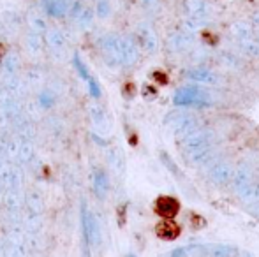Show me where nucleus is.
I'll return each mask as SVG.
<instances>
[{"mask_svg": "<svg viewBox=\"0 0 259 257\" xmlns=\"http://www.w3.org/2000/svg\"><path fill=\"white\" fill-rule=\"evenodd\" d=\"M182 148H184V153L189 161L199 162L205 159L208 150L211 148V132L210 130L196 129L192 132L184 134V139H182Z\"/></svg>", "mask_w": 259, "mask_h": 257, "instance_id": "obj_1", "label": "nucleus"}, {"mask_svg": "<svg viewBox=\"0 0 259 257\" xmlns=\"http://www.w3.org/2000/svg\"><path fill=\"white\" fill-rule=\"evenodd\" d=\"M173 102L177 106H192V108H203L210 106V93L199 86H182L175 93Z\"/></svg>", "mask_w": 259, "mask_h": 257, "instance_id": "obj_2", "label": "nucleus"}, {"mask_svg": "<svg viewBox=\"0 0 259 257\" xmlns=\"http://www.w3.org/2000/svg\"><path fill=\"white\" fill-rule=\"evenodd\" d=\"M81 226H83V240H85V257H90V245L99 243L101 234L96 219L89 213L85 202L81 206Z\"/></svg>", "mask_w": 259, "mask_h": 257, "instance_id": "obj_3", "label": "nucleus"}, {"mask_svg": "<svg viewBox=\"0 0 259 257\" xmlns=\"http://www.w3.org/2000/svg\"><path fill=\"white\" fill-rule=\"evenodd\" d=\"M154 212L164 220H173L180 212V201L173 195H159L154 202Z\"/></svg>", "mask_w": 259, "mask_h": 257, "instance_id": "obj_4", "label": "nucleus"}, {"mask_svg": "<svg viewBox=\"0 0 259 257\" xmlns=\"http://www.w3.org/2000/svg\"><path fill=\"white\" fill-rule=\"evenodd\" d=\"M167 124L173 127V130L177 134H187L198 129V118L189 113H178V115H175V117H171L169 120H167Z\"/></svg>", "mask_w": 259, "mask_h": 257, "instance_id": "obj_5", "label": "nucleus"}, {"mask_svg": "<svg viewBox=\"0 0 259 257\" xmlns=\"http://www.w3.org/2000/svg\"><path fill=\"white\" fill-rule=\"evenodd\" d=\"M192 42H194V34H191V32H187V30L173 32V34L167 37V46H169V49L175 53L187 52L192 46Z\"/></svg>", "mask_w": 259, "mask_h": 257, "instance_id": "obj_6", "label": "nucleus"}, {"mask_svg": "<svg viewBox=\"0 0 259 257\" xmlns=\"http://www.w3.org/2000/svg\"><path fill=\"white\" fill-rule=\"evenodd\" d=\"M185 76H187L191 81L201 83V85H217V83L221 81V76L208 67H192L185 72Z\"/></svg>", "mask_w": 259, "mask_h": 257, "instance_id": "obj_7", "label": "nucleus"}, {"mask_svg": "<svg viewBox=\"0 0 259 257\" xmlns=\"http://www.w3.org/2000/svg\"><path fill=\"white\" fill-rule=\"evenodd\" d=\"M185 11H187L189 18L206 23L208 18L211 16V7L208 6L206 0H185Z\"/></svg>", "mask_w": 259, "mask_h": 257, "instance_id": "obj_8", "label": "nucleus"}, {"mask_svg": "<svg viewBox=\"0 0 259 257\" xmlns=\"http://www.w3.org/2000/svg\"><path fill=\"white\" fill-rule=\"evenodd\" d=\"M136 35H138V41H140V44L143 46L148 53L155 52L157 46H159V41H157V35H155L154 28H152L150 25H148V23L138 25Z\"/></svg>", "mask_w": 259, "mask_h": 257, "instance_id": "obj_9", "label": "nucleus"}, {"mask_svg": "<svg viewBox=\"0 0 259 257\" xmlns=\"http://www.w3.org/2000/svg\"><path fill=\"white\" fill-rule=\"evenodd\" d=\"M180 233H182V227L178 226L177 222H173V220L162 219L155 226L157 238H160V240H164V241H175L178 236H180Z\"/></svg>", "mask_w": 259, "mask_h": 257, "instance_id": "obj_10", "label": "nucleus"}, {"mask_svg": "<svg viewBox=\"0 0 259 257\" xmlns=\"http://www.w3.org/2000/svg\"><path fill=\"white\" fill-rule=\"evenodd\" d=\"M231 35L240 44V42L254 39V28H252V25L247 23V21H235V23L231 25Z\"/></svg>", "mask_w": 259, "mask_h": 257, "instance_id": "obj_11", "label": "nucleus"}, {"mask_svg": "<svg viewBox=\"0 0 259 257\" xmlns=\"http://www.w3.org/2000/svg\"><path fill=\"white\" fill-rule=\"evenodd\" d=\"M45 13L53 18H64L69 11V0H42Z\"/></svg>", "mask_w": 259, "mask_h": 257, "instance_id": "obj_12", "label": "nucleus"}, {"mask_svg": "<svg viewBox=\"0 0 259 257\" xmlns=\"http://www.w3.org/2000/svg\"><path fill=\"white\" fill-rule=\"evenodd\" d=\"M94 189H96V194L99 195L101 199L108 194L109 189V182H108V175L101 169H97L96 175H94Z\"/></svg>", "mask_w": 259, "mask_h": 257, "instance_id": "obj_13", "label": "nucleus"}, {"mask_svg": "<svg viewBox=\"0 0 259 257\" xmlns=\"http://www.w3.org/2000/svg\"><path fill=\"white\" fill-rule=\"evenodd\" d=\"M210 175L217 183H226L233 173H231V168H229L228 164H217V166H213V168H211Z\"/></svg>", "mask_w": 259, "mask_h": 257, "instance_id": "obj_14", "label": "nucleus"}, {"mask_svg": "<svg viewBox=\"0 0 259 257\" xmlns=\"http://www.w3.org/2000/svg\"><path fill=\"white\" fill-rule=\"evenodd\" d=\"M96 13H97V16H99L101 20L108 18L109 14H111V4H109V0H97Z\"/></svg>", "mask_w": 259, "mask_h": 257, "instance_id": "obj_15", "label": "nucleus"}, {"mask_svg": "<svg viewBox=\"0 0 259 257\" xmlns=\"http://www.w3.org/2000/svg\"><path fill=\"white\" fill-rule=\"evenodd\" d=\"M48 42L53 46V48H62L64 46V34L60 30H50L48 34Z\"/></svg>", "mask_w": 259, "mask_h": 257, "instance_id": "obj_16", "label": "nucleus"}, {"mask_svg": "<svg viewBox=\"0 0 259 257\" xmlns=\"http://www.w3.org/2000/svg\"><path fill=\"white\" fill-rule=\"evenodd\" d=\"M72 64H74V67H76V71L79 72V76H81L83 79H87L89 81L92 76H90V72H89V69H87V65L81 62V59H79L78 55H74V59H72Z\"/></svg>", "mask_w": 259, "mask_h": 257, "instance_id": "obj_17", "label": "nucleus"}, {"mask_svg": "<svg viewBox=\"0 0 259 257\" xmlns=\"http://www.w3.org/2000/svg\"><path fill=\"white\" fill-rule=\"evenodd\" d=\"M235 254V248L228 245H215L213 247V257H231Z\"/></svg>", "mask_w": 259, "mask_h": 257, "instance_id": "obj_18", "label": "nucleus"}, {"mask_svg": "<svg viewBox=\"0 0 259 257\" xmlns=\"http://www.w3.org/2000/svg\"><path fill=\"white\" fill-rule=\"evenodd\" d=\"M127 208H129L127 202H122V204L116 208V222H118L120 227H123L127 222Z\"/></svg>", "mask_w": 259, "mask_h": 257, "instance_id": "obj_19", "label": "nucleus"}, {"mask_svg": "<svg viewBox=\"0 0 259 257\" xmlns=\"http://www.w3.org/2000/svg\"><path fill=\"white\" fill-rule=\"evenodd\" d=\"M30 25L34 27V30H37V32H42V30L46 28L45 20H42V16H39L37 13H32V16H30Z\"/></svg>", "mask_w": 259, "mask_h": 257, "instance_id": "obj_20", "label": "nucleus"}, {"mask_svg": "<svg viewBox=\"0 0 259 257\" xmlns=\"http://www.w3.org/2000/svg\"><path fill=\"white\" fill-rule=\"evenodd\" d=\"M191 224H192V227H194V229H203V227L206 226V220H205V217H201L199 213L192 212L191 213Z\"/></svg>", "mask_w": 259, "mask_h": 257, "instance_id": "obj_21", "label": "nucleus"}, {"mask_svg": "<svg viewBox=\"0 0 259 257\" xmlns=\"http://www.w3.org/2000/svg\"><path fill=\"white\" fill-rule=\"evenodd\" d=\"M92 16H94L92 11H90L89 7H85V9L81 11V14L78 16V20H79V23H81L83 27H87V25L92 23Z\"/></svg>", "mask_w": 259, "mask_h": 257, "instance_id": "obj_22", "label": "nucleus"}, {"mask_svg": "<svg viewBox=\"0 0 259 257\" xmlns=\"http://www.w3.org/2000/svg\"><path fill=\"white\" fill-rule=\"evenodd\" d=\"M160 159H162V162L167 166V168H169V171L173 173L175 176H180V171H178V169H177V166H175V162L171 161L169 157H167V153H160Z\"/></svg>", "mask_w": 259, "mask_h": 257, "instance_id": "obj_23", "label": "nucleus"}, {"mask_svg": "<svg viewBox=\"0 0 259 257\" xmlns=\"http://www.w3.org/2000/svg\"><path fill=\"white\" fill-rule=\"evenodd\" d=\"M89 90H90V95H92L94 99H99L101 97V88H99V85H97L96 79H92V78L89 79Z\"/></svg>", "mask_w": 259, "mask_h": 257, "instance_id": "obj_24", "label": "nucleus"}, {"mask_svg": "<svg viewBox=\"0 0 259 257\" xmlns=\"http://www.w3.org/2000/svg\"><path fill=\"white\" fill-rule=\"evenodd\" d=\"M141 4H143L145 9L148 11H157L160 6V0H141Z\"/></svg>", "mask_w": 259, "mask_h": 257, "instance_id": "obj_25", "label": "nucleus"}, {"mask_svg": "<svg viewBox=\"0 0 259 257\" xmlns=\"http://www.w3.org/2000/svg\"><path fill=\"white\" fill-rule=\"evenodd\" d=\"M41 102H42V106H45V108H50L55 102V99H53V95L50 92H45L41 95Z\"/></svg>", "mask_w": 259, "mask_h": 257, "instance_id": "obj_26", "label": "nucleus"}, {"mask_svg": "<svg viewBox=\"0 0 259 257\" xmlns=\"http://www.w3.org/2000/svg\"><path fill=\"white\" fill-rule=\"evenodd\" d=\"M191 250L189 247H180V248H175L173 254H171V257H189L187 252Z\"/></svg>", "mask_w": 259, "mask_h": 257, "instance_id": "obj_27", "label": "nucleus"}, {"mask_svg": "<svg viewBox=\"0 0 259 257\" xmlns=\"http://www.w3.org/2000/svg\"><path fill=\"white\" fill-rule=\"evenodd\" d=\"M6 57H7V44H6V42L0 41V64H4Z\"/></svg>", "mask_w": 259, "mask_h": 257, "instance_id": "obj_28", "label": "nucleus"}, {"mask_svg": "<svg viewBox=\"0 0 259 257\" xmlns=\"http://www.w3.org/2000/svg\"><path fill=\"white\" fill-rule=\"evenodd\" d=\"M250 25H254V27L259 28V11L252 13V16H250Z\"/></svg>", "mask_w": 259, "mask_h": 257, "instance_id": "obj_29", "label": "nucleus"}, {"mask_svg": "<svg viewBox=\"0 0 259 257\" xmlns=\"http://www.w3.org/2000/svg\"><path fill=\"white\" fill-rule=\"evenodd\" d=\"M125 93H127V95H133V93H134L133 83H127V85H125Z\"/></svg>", "mask_w": 259, "mask_h": 257, "instance_id": "obj_30", "label": "nucleus"}, {"mask_svg": "<svg viewBox=\"0 0 259 257\" xmlns=\"http://www.w3.org/2000/svg\"><path fill=\"white\" fill-rule=\"evenodd\" d=\"M154 78L157 79V81H160V83H166V76H164V74H160V72H155V74H154Z\"/></svg>", "mask_w": 259, "mask_h": 257, "instance_id": "obj_31", "label": "nucleus"}, {"mask_svg": "<svg viewBox=\"0 0 259 257\" xmlns=\"http://www.w3.org/2000/svg\"><path fill=\"white\" fill-rule=\"evenodd\" d=\"M42 176H45L46 180H50V176H52V173H50V168H42Z\"/></svg>", "mask_w": 259, "mask_h": 257, "instance_id": "obj_32", "label": "nucleus"}, {"mask_svg": "<svg viewBox=\"0 0 259 257\" xmlns=\"http://www.w3.org/2000/svg\"><path fill=\"white\" fill-rule=\"evenodd\" d=\"M129 143L133 144V146H136V144H138V137L136 136H131L129 137Z\"/></svg>", "mask_w": 259, "mask_h": 257, "instance_id": "obj_33", "label": "nucleus"}, {"mask_svg": "<svg viewBox=\"0 0 259 257\" xmlns=\"http://www.w3.org/2000/svg\"><path fill=\"white\" fill-rule=\"evenodd\" d=\"M127 257H136V255H134V254H129V255H127Z\"/></svg>", "mask_w": 259, "mask_h": 257, "instance_id": "obj_34", "label": "nucleus"}]
</instances>
